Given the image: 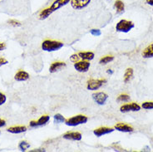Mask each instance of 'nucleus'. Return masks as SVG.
Instances as JSON below:
<instances>
[{"mask_svg": "<svg viewBox=\"0 0 153 152\" xmlns=\"http://www.w3.org/2000/svg\"><path fill=\"white\" fill-rule=\"evenodd\" d=\"M71 0H54L53 3L48 8L43 9L39 13V19L44 20L48 19L51 14H53L54 12H56L58 9H60L62 7L66 6L67 4L70 3Z\"/></svg>", "mask_w": 153, "mask_h": 152, "instance_id": "f257e3e1", "label": "nucleus"}, {"mask_svg": "<svg viewBox=\"0 0 153 152\" xmlns=\"http://www.w3.org/2000/svg\"><path fill=\"white\" fill-rule=\"evenodd\" d=\"M63 47V43L53 40H45L42 43V49L45 52H55Z\"/></svg>", "mask_w": 153, "mask_h": 152, "instance_id": "f03ea898", "label": "nucleus"}, {"mask_svg": "<svg viewBox=\"0 0 153 152\" xmlns=\"http://www.w3.org/2000/svg\"><path fill=\"white\" fill-rule=\"evenodd\" d=\"M88 121V116H86L84 115H77V116L68 118L67 120H65L64 123L68 126H76V125H82V124L87 123Z\"/></svg>", "mask_w": 153, "mask_h": 152, "instance_id": "7ed1b4c3", "label": "nucleus"}, {"mask_svg": "<svg viewBox=\"0 0 153 152\" xmlns=\"http://www.w3.org/2000/svg\"><path fill=\"white\" fill-rule=\"evenodd\" d=\"M135 25L131 21H128L126 19H122L116 25V30L121 33H129L132 28H134Z\"/></svg>", "mask_w": 153, "mask_h": 152, "instance_id": "20e7f679", "label": "nucleus"}, {"mask_svg": "<svg viewBox=\"0 0 153 152\" xmlns=\"http://www.w3.org/2000/svg\"><path fill=\"white\" fill-rule=\"evenodd\" d=\"M107 82L106 79H90L88 81L87 88L90 91H97Z\"/></svg>", "mask_w": 153, "mask_h": 152, "instance_id": "39448f33", "label": "nucleus"}, {"mask_svg": "<svg viewBox=\"0 0 153 152\" xmlns=\"http://www.w3.org/2000/svg\"><path fill=\"white\" fill-rule=\"evenodd\" d=\"M92 98L96 103H97L100 106H102V105H105L107 102V99H108V95L105 92H102V91H98V92H95L92 94Z\"/></svg>", "mask_w": 153, "mask_h": 152, "instance_id": "423d86ee", "label": "nucleus"}, {"mask_svg": "<svg viewBox=\"0 0 153 152\" xmlns=\"http://www.w3.org/2000/svg\"><path fill=\"white\" fill-rule=\"evenodd\" d=\"M92 0H71L70 4L73 8L76 10H82L90 4Z\"/></svg>", "mask_w": 153, "mask_h": 152, "instance_id": "0eeeda50", "label": "nucleus"}, {"mask_svg": "<svg viewBox=\"0 0 153 152\" xmlns=\"http://www.w3.org/2000/svg\"><path fill=\"white\" fill-rule=\"evenodd\" d=\"M140 110H141V107L135 102L124 104L120 107V111L123 113H126L130 111H139Z\"/></svg>", "mask_w": 153, "mask_h": 152, "instance_id": "6e6552de", "label": "nucleus"}, {"mask_svg": "<svg viewBox=\"0 0 153 152\" xmlns=\"http://www.w3.org/2000/svg\"><path fill=\"white\" fill-rule=\"evenodd\" d=\"M90 65L91 64L88 61L82 60V61L74 62V68L79 72H87L89 70Z\"/></svg>", "mask_w": 153, "mask_h": 152, "instance_id": "1a4fd4ad", "label": "nucleus"}, {"mask_svg": "<svg viewBox=\"0 0 153 152\" xmlns=\"http://www.w3.org/2000/svg\"><path fill=\"white\" fill-rule=\"evenodd\" d=\"M50 121V116L48 115H44L42 116L41 117L38 119V121H32L29 123V125L31 127H38V126H42V125H45L48 122Z\"/></svg>", "mask_w": 153, "mask_h": 152, "instance_id": "9d476101", "label": "nucleus"}, {"mask_svg": "<svg viewBox=\"0 0 153 152\" xmlns=\"http://www.w3.org/2000/svg\"><path fill=\"white\" fill-rule=\"evenodd\" d=\"M62 137H63V139L69 140V141H79L82 140V134L77 132V131H68V132L64 134Z\"/></svg>", "mask_w": 153, "mask_h": 152, "instance_id": "9b49d317", "label": "nucleus"}, {"mask_svg": "<svg viewBox=\"0 0 153 152\" xmlns=\"http://www.w3.org/2000/svg\"><path fill=\"white\" fill-rule=\"evenodd\" d=\"M115 130V128H110V127H107V126H102V127H99L97 129H95L93 130V134L95 135L96 136L101 137L107 134H110L111 132H113Z\"/></svg>", "mask_w": 153, "mask_h": 152, "instance_id": "f8f14e48", "label": "nucleus"}, {"mask_svg": "<svg viewBox=\"0 0 153 152\" xmlns=\"http://www.w3.org/2000/svg\"><path fill=\"white\" fill-rule=\"evenodd\" d=\"M115 130L121 131V132H125V133H129L133 131V127L130 125H127L125 123H117L115 125Z\"/></svg>", "mask_w": 153, "mask_h": 152, "instance_id": "ddd939ff", "label": "nucleus"}, {"mask_svg": "<svg viewBox=\"0 0 153 152\" xmlns=\"http://www.w3.org/2000/svg\"><path fill=\"white\" fill-rule=\"evenodd\" d=\"M66 67V63L63 62H55L53 63H52V65L50 66L49 72L51 73H54L57 72L58 71H60L61 69Z\"/></svg>", "mask_w": 153, "mask_h": 152, "instance_id": "4468645a", "label": "nucleus"}, {"mask_svg": "<svg viewBox=\"0 0 153 152\" xmlns=\"http://www.w3.org/2000/svg\"><path fill=\"white\" fill-rule=\"evenodd\" d=\"M27 130V127L24 125H18V126H12L7 129L8 132L12 134H20L23 133Z\"/></svg>", "mask_w": 153, "mask_h": 152, "instance_id": "2eb2a0df", "label": "nucleus"}, {"mask_svg": "<svg viewBox=\"0 0 153 152\" xmlns=\"http://www.w3.org/2000/svg\"><path fill=\"white\" fill-rule=\"evenodd\" d=\"M29 78V74L25 71H19L14 76V79L18 82H25Z\"/></svg>", "mask_w": 153, "mask_h": 152, "instance_id": "dca6fc26", "label": "nucleus"}, {"mask_svg": "<svg viewBox=\"0 0 153 152\" xmlns=\"http://www.w3.org/2000/svg\"><path fill=\"white\" fill-rule=\"evenodd\" d=\"M78 56L82 60L85 61H92L95 57V54L92 52H81L78 53Z\"/></svg>", "mask_w": 153, "mask_h": 152, "instance_id": "f3484780", "label": "nucleus"}, {"mask_svg": "<svg viewBox=\"0 0 153 152\" xmlns=\"http://www.w3.org/2000/svg\"><path fill=\"white\" fill-rule=\"evenodd\" d=\"M142 57L143 58H152L153 57V43L148 47H146L142 52Z\"/></svg>", "mask_w": 153, "mask_h": 152, "instance_id": "a211bd4d", "label": "nucleus"}, {"mask_svg": "<svg viewBox=\"0 0 153 152\" xmlns=\"http://www.w3.org/2000/svg\"><path fill=\"white\" fill-rule=\"evenodd\" d=\"M114 8H116V11L117 13H123L125 10V5L124 3L121 0H117L114 4Z\"/></svg>", "mask_w": 153, "mask_h": 152, "instance_id": "6ab92c4d", "label": "nucleus"}, {"mask_svg": "<svg viewBox=\"0 0 153 152\" xmlns=\"http://www.w3.org/2000/svg\"><path fill=\"white\" fill-rule=\"evenodd\" d=\"M133 77V69L132 68H127L124 74V82L127 83L129 82Z\"/></svg>", "mask_w": 153, "mask_h": 152, "instance_id": "aec40b11", "label": "nucleus"}, {"mask_svg": "<svg viewBox=\"0 0 153 152\" xmlns=\"http://www.w3.org/2000/svg\"><path fill=\"white\" fill-rule=\"evenodd\" d=\"M114 60V57L113 56H105V57H102L100 59L99 63L102 65H106L109 62H111Z\"/></svg>", "mask_w": 153, "mask_h": 152, "instance_id": "412c9836", "label": "nucleus"}, {"mask_svg": "<svg viewBox=\"0 0 153 152\" xmlns=\"http://www.w3.org/2000/svg\"><path fill=\"white\" fill-rule=\"evenodd\" d=\"M53 119H54V123H56V124L64 123V122H65V120H66L65 118H64V116H63L62 115L59 114V113L54 115Z\"/></svg>", "mask_w": 153, "mask_h": 152, "instance_id": "4be33fe9", "label": "nucleus"}, {"mask_svg": "<svg viewBox=\"0 0 153 152\" xmlns=\"http://www.w3.org/2000/svg\"><path fill=\"white\" fill-rule=\"evenodd\" d=\"M19 148L20 149L21 151H26L27 149L30 148V144L26 141H21L19 145Z\"/></svg>", "mask_w": 153, "mask_h": 152, "instance_id": "5701e85b", "label": "nucleus"}, {"mask_svg": "<svg viewBox=\"0 0 153 152\" xmlns=\"http://www.w3.org/2000/svg\"><path fill=\"white\" fill-rule=\"evenodd\" d=\"M117 101L118 102H129L130 101V96L126 94H122L120 95L117 99Z\"/></svg>", "mask_w": 153, "mask_h": 152, "instance_id": "b1692460", "label": "nucleus"}, {"mask_svg": "<svg viewBox=\"0 0 153 152\" xmlns=\"http://www.w3.org/2000/svg\"><path fill=\"white\" fill-rule=\"evenodd\" d=\"M142 107L145 110H152L153 109V102H143L142 105Z\"/></svg>", "mask_w": 153, "mask_h": 152, "instance_id": "393cba45", "label": "nucleus"}, {"mask_svg": "<svg viewBox=\"0 0 153 152\" xmlns=\"http://www.w3.org/2000/svg\"><path fill=\"white\" fill-rule=\"evenodd\" d=\"M90 33L92 35V36H95V37H99L102 35V32L100 29H92L90 30Z\"/></svg>", "mask_w": 153, "mask_h": 152, "instance_id": "a878e982", "label": "nucleus"}, {"mask_svg": "<svg viewBox=\"0 0 153 152\" xmlns=\"http://www.w3.org/2000/svg\"><path fill=\"white\" fill-rule=\"evenodd\" d=\"M6 101H7V97H6V96L4 95V93L0 92V106L4 105V103L6 102Z\"/></svg>", "mask_w": 153, "mask_h": 152, "instance_id": "bb28decb", "label": "nucleus"}, {"mask_svg": "<svg viewBox=\"0 0 153 152\" xmlns=\"http://www.w3.org/2000/svg\"><path fill=\"white\" fill-rule=\"evenodd\" d=\"M80 59V57L78 56V54H73L70 57V60L73 62H78V60Z\"/></svg>", "mask_w": 153, "mask_h": 152, "instance_id": "cd10ccee", "label": "nucleus"}, {"mask_svg": "<svg viewBox=\"0 0 153 152\" xmlns=\"http://www.w3.org/2000/svg\"><path fill=\"white\" fill-rule=\"evenodd\" d=\"M8 23H9V24H11V25H13V26H14V27H20L22 24L19 23V21H16V20H9L8 21Z\"/></svg>", "mask_w": 153, "mask_h": 152, "instance_id": "c85d7f7f", "label": "nucleus"}, {"mask_svg": "<svg viewBox=\"0 0 153 152\" xmlns=\"http://www.w3.org/2000/svg\"><path fill=\"white\" fill-rule=\"evenodd\" d=\"M8 60H6L4 57H0V67H2V66H4V65L8 64Z\"/></svg>", "mask_w": 153, "mask_h": 152, "instance_id": "c756f323", "label": "nucleus"}, {"mask_svg": "<svg viewBox=\"0 0 153 152\" xmlns=\"http://www.w3.org/2000/svg\"><path fill=\"white\" fill-rule=\"evenodd\" d=\"M5 125H6V122L0 118V127H3V126H5Z\"/></svg>", "mask_w": 153, "mask_h": 152, "instance_id": "7c9ffc66", "label": "nucleus"}, {"mask_svg": "<svg viewBox=\"0 0 153 152\" xmlns=\"http://www.w3.org/2000/svg\"><path fill=\"white\" fill-rule=\"evenodd\" d=\"M6 48V45L5 43H3V42H0V51H3Z\"/></svg>", "mask_w": 153, "mask_h": 152, "instance_id": "2f4dec72", "label": "nucleus"}, {"mask_svg": "<svg viewBox=\"0 0 153 152\" xmlns=\"http://www.w3.org/2000/svg\"><path fill=\"white\" fill-rule=\"evenodd\" d=\"M146 3L148 5H150V6L153 7V0H146Z\"/></svg>", "mask_w": 153, "mask_h": 152, "instance_id": "473e14b6", "label": "nucleus"}, {"mask_svg": "<svg viewBox=\"0 0 153 152\" xmlns=\"http://www.w3.org/2000/svg\"><path fill=\"white\" fill-rule=\"evenodd\" d=\"M31 151H32V152H36V151L42 152V151H45V150H39V149H38V150H37V149H35V150H32Z\"/></svg>", "mask_w": 153, "mask_h": 152, "instance_id": "72a5a7b5", "label": "nucleus"}, {"mask_svg": "<svg viewBox=\"0 0 153 152\" xmlns=\"http://www.w3.org/2000/svg\"><path fill=\"white\" fill-rule=\"evenodd\" d=\"M107 72L108 73V74H112V73H113V72H112L111 70H110V69H108V70L107 71Z\"/></svg>", "mask_w": 153, "mask_h": 152, "instance_id": "f704fd0d", "label": "nucleus"}]
</instances>
